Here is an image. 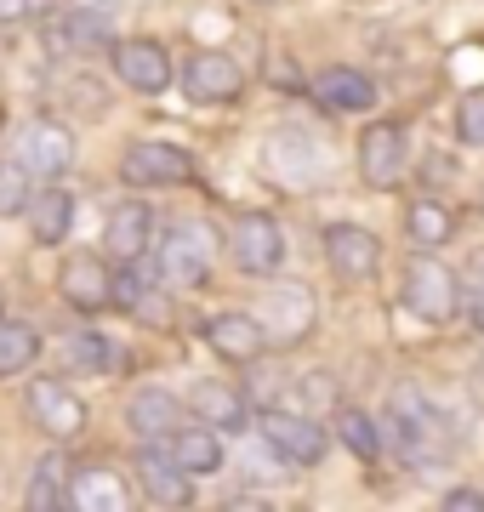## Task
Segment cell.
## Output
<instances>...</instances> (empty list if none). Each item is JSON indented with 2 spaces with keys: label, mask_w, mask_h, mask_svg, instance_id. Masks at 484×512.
<instances>
[{
  "label": "cell",
  "mask_w": 484,
  "mask_h": 512,
  "mask_svg": "<svg viewBox=\"0 0 484 512\" xmlns=\"http://www.w3.org/2000/svg\"><path fill=\"white\" fill-rule=\"evenodd\" d=\"M388 421H393V433H399V444H405V456L410 461H433V456H445V421H439V410H433L416 387H393V399H388Z\"/></svg>",
  "instance_id": "6da1fadb"
},
{
  "label": "cell",
  "mask_w": 484,
  "mask_h": 512,
  "mask_svg": "<svg viewBox=\"0 0 484 512\" xmlns=\"http://www.w3.org/2000/svg\"><path fill=\"white\" fill-rule=\"evenodd\" d=\"M405 308L416 313V319H428V325H450V319L462 313V279L450 274L439 256L410 262V274H405Z\"/></svg>",
  "instance_id": "7a4b0ae2"
},
{
  "label": "cell",
  "mask_w": 484,
  "mask_h": 512,
  "mask_svg": "<svg viewBox=\"0 0 484 512\" xmlns=\"http://www.w3.org/2000/svg\"><path fill=\"white\" fill-rule=\"evenodd\" d=\"M228 251H234V268L268 279V274H280V262H285V228L268 211H245V217H234Z\"/></svg>",
  "instance_id": "3957f363"
},
{
  "label": "cell",
  "mask_w": 484,
  "mask_h": 512,
  "mask_svg": "<svg viewBox=\"0 0 484 512\" xmlns=\"http://www.w3.org/2000/svg\"><path fill=\"white\" fill-rule=\"evenodd\" d=\"M69 165H75V131L69 126H57V120H29V126L18 131V171L23 177L57 183Z\"/></svg>",
  "instance_id": "277c9868"
},
{
  "label": "cell",
  "mask_w": 484,
  "mask_h": 512,
  "mask_svg": "<svg viewBox=\"0 0 484 512\" xmlns=\"http://www.w3.org/2000/svg\"><path fill=\"white\" fill-rule=\"evenodd\" d=\"M319 319V302L308 285H297V279H285V285H274L268 291V302H262V330H268V348H297L302 336L314 330Z\"/></svg>",
  "instance_id": "5b68a950"
},
{
  "label": "cell",
  "mask_w": 484,
  "mask_h": 512,
  "mask_svg": "<svg viewBox=\"0 0 484 512\" xmlns=\"http://www.w3.org/2000/svg\"><path fill=\"white\" fill-rule=\"evenodd\" d=\"M262 171L285 188H308V183H319V171H325V148H319L308 131H274V137L262 143Z\"/></svg>",
  "instance_id": "8992f818"
},
{
  "label": "cell",
  "mask_w": 484,
  "mask_h": 512,
  "mask_svg": "<svg viewBox=\"0 0 484 512\" xmlns=\"http://www.w3.org/2000/svg\"><path fill=\"white\" fill-rule=\"evenodd\" d=\"M410 171V143H405V126H393V120H376L365 126L359 137V177L371 188H399Z\"/></svg>",
  "instance_id": "52a82bcc"
},
{
  "label": "cell",
  "mask_w": 484,
  "mask_h": 512,
  "mask_svg": "<svg viewBox=\"0 0 484 512\" xmlns=\"http://www.w3.org/2000/svg\"><path fill=\"white\" fill-rule=\"evenodd\" d=\"M120 177L131 188H177L194 177V160L177 143H131L126 160H120Z\"/></svg>",
  "instance_id": "ba28073f"
},
{
  "label": "cell",
  "mask_w": 484,
  "mask_h": 512,
  "mask_svg": "<svg viewBox=\"0 0 484 512\" xmlns=\"http://www.w3.org/2000/svg\"><path fill=\"white\" fill-rule=\"evenodd\" d=\"M262 444H268L280 461H291V467L325 461V427L308 421V416H297V410H268V416H262Z\"/></svg>",
  "instance_id": "9c48e42d"
},
{
  "label": "cell",
  "mask_w": 484,
  "mask_h": 512,
  "mask_svg": "<svg viewBox=\"0 0 484 512\" xmlns=\"http://www.w3.org/2000/svg\"><path fill=\"white\" fill-rule=\"evenodd\" d=\"M109 63L120 74V86H131V92H143V97H160L171 86V57L160 40H114Z\"/></svg>",
  "instance_id": "30bf717a"
},
{
  "label": "cell",
  "mask_w": 484,
  "mask_h": 512,
  "mask_svg": "<svg viewBox=\"0 0 484 512\" xmlns=\"http://www.w3.org/2000/svg\"><path fill=\"white\" fill-rule=\"evenodd\" d=\"M23 404H29V421H35L40 433H52V439H75V433H86V404L75 399V387L35 382L29 393H23Z\"/></svg>",
  "instance_id": "8fae6325"
},
{
  "label": "cell",
  "mask_w": 484,
  "mask_h": 512,
  "mask_svg": "<svg viewBox=\"0 0 484 512\" xmlns=\"http://www.w3.org/2000/svg\"><path fill=\"white\" fill-rule=\"evenodd\" d=\"M57 291H63V302L80 313H103L114 302V274L97 262L92 251L80 256H63V268H57Z\"/></svg>",
  "instance_id": "7c38bea8"
},
{
  "label": "cell",
  "mask_w": 484,
  "mask_h": 512,
  "mask_svg": "<svg viewBox=\"0 0 484 512\" xmlns=\"http://www.w3.org/2000/svg\"><path fill=\"white\" fill-rule=\"evenodd\" d=\"M137 478H143V495L160 501V507H188V501H194V473H188L171 450L143 444V450H137Z\"/></svg>",
  "instance_id": "4fadbf2b"
},
{
  "label": "cell",
  "mask_w": 484,
  "mask_h": 512,
  "mask_svg": "<svg viewBox=\"0 0 484 512\" xmlns=\"http://www.w3.org/2000/svg\"><path fill=\"white\" fill-rule=\"evenodd\" d=\"M183 86H188V97H200V103H228V97H240L245 69H240V63H234L228 52H217V46H205V52H194V57H188Z\"/></svg>",
  "instance_id": "5bb4252c"
},
{
  "label": "cell",
  "mask_w": 484,
  "mask_h": 512,
  "mask_svg": "<svg viewBox=\"0 0 484 512\" xmlns=\"http://www.w3.org/2000/svg\"><path fill=\"white\" fill-rule=\"evenodd\" d=\"M325 256L342 279H371L376 262H382V239L371 228H354V222H331L325 228Z\"/></svg>",
  "instance_id": "9a60e30c"
},
{
  "label": "cell",
  "mask_w": 484,
  "mask_h": 512,
  "mask_svg": "<svg viewBox=\"0 0 484 512\" xmlns=\"http://www.w3.org/2000/svg\"><path fill=\"white\" fill-rule=\"evenodd\" d=\"M205 342L223 359H234V365H257L262 353H268V330H262L257 313H217L205 325Z\"/></svg>",
  "instance_id": "2e32d148"
},
{
  "label": "cell",
  "mask_w": 484,
  "mask_h": 512,
  "mask_svg": "<svg viewBox=\"0 0 484 512\" xmlns=\"http://www.w3.org/2000/svg\"><path fill=\"white\" fill-rule=\"evenodd\" d=\"M160 268H166V279L177 285V291L205 285L211 256H205V234H200V228H171V234L160 239Z\"/></svg>",
  "instance_id": "e0dca14e"
},
{
  "label": "cell",
  "mask_w": 484,
  "mask_h": 512,
  "mask_svg": "<svg viewBox=\"0 0 484 512\" xmlns=\"http://www.w3.org/2000/svg\"><path fill=\"white\" fill-rule=\"evenodd\" d=\"M126 421H131V433H143V439H171L183 427V404L166 387H137L126 404Z\"/></svg>",
  "instance_id": "ac0fdd59"
},
{
  "label": "cell",
  "mask_w": 484,
  "mask_h": 512,
  "mask_svg": "<svg viewBox=\"0 0 484 512\" xmlns=\"http://www.w3.org/2000/svg\"><path fill=\"white\" fill-rule=\"evenodd\" d=\"M63 501H69L75 512H120L131 501V490L109 473V467H80V473H69Z\"/></svg>",
  "instance_id": "d6986e66"
},
{
  "label": "cell",
  "mask_w": 484,
  "mask_h": 512,
  "mask_svg": "<svg viewBox=\"0 0 484 512\" xmlns=\"http://www.w3.org/2000/svg\"><path fill=\"white\" fill-rule=\"evenodd\" d=\"M109 251L120 256V262H137V256L149 251V239H154V205L143 200H126V205H114L109 211Z\"/></svg>",
  "instance_id": "ffe728a7"
},
{
  "label": "cell",
  "mask_w": 484,
  "mask_h": 512,
  "mask_svg": "<svg viewBox=\"0 0 484 512\" xmlns=\"http://www.w3.org/2000/svg\"><path fill=\"white\" fill-rule=\"evenodd\" d=\"M314 97L336 114H359V109H371L376 86H371V74H359V69H319Z\"/></svg>",
  "instance_id": "44dd1931"
},
{
  "label": "cell",
  "mask_w": 484,
  "mask_h": 512,
  "mask_svg": "<svg viewBox=\"0 0 484 512\" xmlns=\"http://www.w3.org/2000/svg\"><path fill=\"white\" fill-rule=\"evenodd\" d=\"M23 211H29V228H35L40 245H63L69 222H75V194H69V188H57V183H46L35 200L23 205Z\"/></svg>",
  "instance_id": "7402d4cb"
},
{
  "label": "cell",
  "mask_w": 484,
  "mask_h": 512,
  "mask_svg": "<svg viewBox=\"0 0 484 512\" xmlns=\"http://www.w3.org/2000/svg\"><path fill=\"white\" fill-rule=\"evenodd\" d=\"M171 456L183 461L194 478H205V473H217L223 467V439H217V427H177L171 433Z\"/></svg>",
  "instance_id": "603a6c76"
},
{
  "label": "cell",
  "mask_w": 484,
  "mask_h": 512,
  "mask_svg": "<svg viewBox=\"0 0 484 512\" xmlns=\"http://www.w3.org/2000/svg\"><path fill=\"white\" fill-rule=\"evenodd\" d=\"M188 410H194L205 427H240V421H245L240 387H228V382H194V393H188Z\"/></svg>",
  "instance_id": "cb8c5ba5"
},
{
  "label": "cell",
  "mask_w": 484,
  "mask_h": 512,
  "mask_svg": "<svg viewBox=\"0 0 484 512\" xmlns=\"http://www.w3.org/2000/svg\"><path fill=\"white\" fill-rule=\"evenodd\" d=\"M405 228H410V239H416L422 251H439V245H450V239H456V211H450V205H439V200H416L405 211Z\"/></svg>",
  "instance_id": "d4e9b609"
},
{
  "label": "cell",
  "mask_w": 484,
  "mask_h": 512,
  "mask_svg": "<svg viewBox=\"0 0 484 512\" xmlns=\"http://www.w3.org/2000/svg\"><path fill=\"white\" fill-rule=\"evenodd\" d=\"M63 490H69V461L63 456H40L35 461V473H29V512H52L63 507Z\"/></svg>",
  "instance_id": "484cf974"
},
{
  "label": "cell",
  "mask_w": 484,
  "mask_h": 512,
  "mask_svg": "<svg viewBox=\"0 0 484 512\" xmlns=\"http://www.w3.org/2000/svg\"><path fill=\"white\" fill-rule=\"evenodd\" d=\"M336 439L348 444L359 461H376V456H382V427H376L365 410H354V404H336Z\"/></svg>",
  "instance_id": "4316f807"
},
{
  "label": "cell",
  "mask_w": 484,
  "mask_h": 512,
  "mask_svg": "<svg viewBox=\"0 0 484 512\" xmlns=\"http://www.w3.org/2000/svg\"><path fill=\"white\" fill-rule=\"evenodd\" d=\"M40 359V330L23 325V319H6L0 325V376H18Z\"/></svg>",
  "instance_id": "83f0119b"
},
{
  "label": "cell",
  "mask_w": 484,
  "mask_h": 512,
  "mask_svg": "<svg viewBox=\"0 0 484 512\" xmlns=\"http://www.w3.org/2000/svg\"><path fill=\"white\" fill-rule=\"evenodd\" d=\"M63 35H69L75 52H103V46H114V29H109V18H103V6L69 12V18H63Z\"/></svg>",
  "instance_id": "f1b7e54d"
},
{
  "label": "cell",
  "mask_w": 484,
  "mask_h": 512,
  "mask_svg": "<svg viewBox=\"0 0 484 512\" xmlns=\"http://www.w3.org/2000/svg\"><path fill=\"white\" fill-rule=\"evenodd\" d=\"M69 359H75L80 370H114L109 336H97V330H80V336H69Z\"/></svg>",
  "instance_id": "f546056e"
},
{
  "label": "cell",
  "mask_w": 484,
  "mask_h": 512,
  "mask_svg": "<svg viewBox=\"0 0 484 512\" xmlns=\"http://www.w3.org/2000/svg\"><path fill=\"white\" fill-rule=\"evenodd\" d=\"M456 137L467 148H484V86L479 92H462V103H456Z\"/></svg>",
  "instance_id": "4dcf8cb0"
},
{
  "label": "cell",
  "mask_w": 484,
  "mask_h": 512,
  "mask_svg": "<svg viewBox=\"0 0 484 512\" xmlns=\"http://www.w3.org/2000/svg\"><path fill=\"white\" fill-rule=\"evenodd\" d=\"M462 308L473 313V325L484 330V251L467 262V279H462Z\"/></svg>",
  "instance_id": "1f68e13d"
},
{
  "label": "cell",
  "mask_w": 484,
  "mask_h": 512,
  "mask_svg": "<svg viewBox=\"0 0 484 512\" xmlns=\"http://www.w3.org/2000/svg\"><path fill=\"white\" fill-rule=\"evenodd\" d=\"M29 205V188H23V171L12 165L6 177H0V211H23Z\"/></svg>",
  "instance_id": "d6a6232c"
},
{
  "label": "cell",
  "mask_w": 484,
  "mask_h": 512,
  "mask_svg": "<svg viewBox=\"0 0 484 512\" xmlns=\"http://www.w3.org/2000/svg\"><path fill=\"white\" fill-rule=\"evenodd\" d=\"M445 512H484V495L462 484V490H450V495H445Z\"/></svg>",
  "instance_id": "836d02e7"
},
{
  "label": "cell",
  "mask_w": 484,
  "mask_h": 512,
  "mask_svg": "<svg viewBox=\"0 0 484 512\" xmlns=\"http://www.w3.org/2000/svg\"><path fill=\"white\" fill-rule=\"evenodd\" d=\"M92 6H120V0H92Z\"/></svg>",
  "instance_id": "e575fe53"
},
{
  "label": "cell",
  "mask_w": 484,
  "mask_h": 512,
  "mask_svg": "<svg viewBox=\"0 0 484 512\" xmlns=\"http://www.w3.org/2000/svg\"><path fill=\"white\" fill-rule=\"evenodd\" d=\"M479 211H484V194H479Z\"/></svg>",
  "instance_id": "d590c367"
}]
</instances>
